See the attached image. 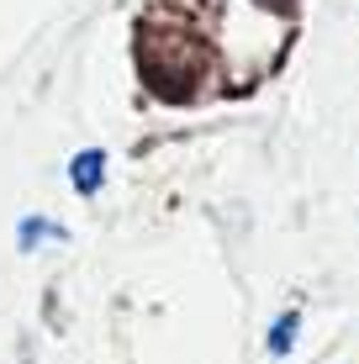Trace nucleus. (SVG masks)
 I'll use <instances>...</instances> for the list:
<instances>
[{"label":"nucleus","mask_w":359,"mask_h":364,"mask_svg":"<svg viewBox=\"0 0 359 364\" xmlns=\"http://www.w3.org/2000/svg\"><path fill=\"white\" fill-rule=\"evenodd\" d=\"M69 180H74V191H80V196H95V191H101V180H106V154H101V148L74 154L69 159Z\"/></svg>","instance_id":"nucleus-1"},{"label":"nucleus","mask_w":359,"mask_h":364,"mask_svg":"<svg viewBox=\"0 0 359 364\" xmlns=\"http://www.w3.org/2000/svg\"><path fill=\"white\" fill-rule=\"evenodd\" d=\"M48 237H64V228H53L48 217H27V222H21V248H27V254L37 243H48Z\"/></svg>","instance_id":"nucleus-3"},{"label":"nucleus","mask_w":359,"mask_h":364,"mask_svg":"<svg viewBox=\"0 0 359 364\" xmlns=\"http://www.w3.org/2000/svg\"><path fill=\"white\" fill-rule=\"evenodd\" d=\"M296 338H301V311H280L275 317V328H269V354L275 359H291V348H296Z\"/></svg>","instance_id":"nucleus-2"},{"label":"nucleus","mask_w":359,"mask_h":364,"mask_svg":"<svg viewBox=\"0 0 359 364\" xmlns=\"http://www.w3.org/2000/svg\"><path fill=\"white\" fill-rule=\"evenodd\" d=\"M264 6H286V0H264Z\"/></svg>","instance_id":"nucleus-4"}]
</instances>
